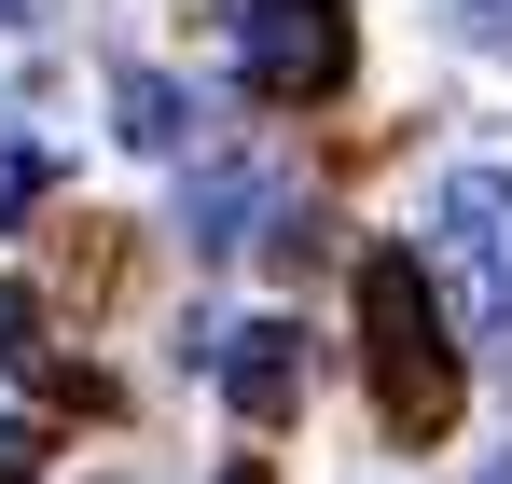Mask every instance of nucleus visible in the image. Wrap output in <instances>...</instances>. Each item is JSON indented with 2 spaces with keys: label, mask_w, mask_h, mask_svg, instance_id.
Masks as SVG:
<instances>
[{
  "label": "nucleus",
  "mask_w": 512,
  "mask_h": 484,
  "mask_svg": "<svg viewBox=\"0 0 512 484\" xmlns=\"http://www.w3.org/2000/svg\"><path fill=\"white\" fill-rule=\"evenodd\" d=\"M222 388H236V415L277 429V415L305 402V332H291V319H250L236 346H222Z\"/></svg>",
  "instance_id": "obj_4"
},
{
  "label": "nucleus",
  "mask_w": 512,
  "mask_h": 484,
  "mask_svg": "<svg viewBox=\"0 0 512 484\" xmlns=\"http://www.w3.org/2000/svg\"><path fill=\"white\" fill-rule=\"evenodd\" d=\"M42 70H56V0H0V97H28Z\"/></svg>",
  "instance_id": "obj_6"
},
{
  "label": "nucleus",
  "mask_w": 512,
  "mask_h": 484,
  "mask_svg": "<svg viewBox=\"0 0 512 484\" xmlns=\"http://www.w3.org/2000/svg\"><path fill=\"white\" fill-rule=\"evenodd\" d=\"M28 346H42V319H28V291L0 277V360H28Z\"/></svg>",
  "instance_id": "obj_9"
},
{
  "label": "nucleus",
  "mask_w": 512,
  "mask_h": 484,
  "mask_svg": "<svg viewBox=\"0 0 512 484\" xmlns=\"http://www.w3.org/2000/svg\"><path fill=\"white\" fill-rule=\"evenodd\" d=\"M485 484H512V457H499V471H485Z\"/></svg>",
  "instance_id": "obj_11"
},
{
  "label": "nucleus",
  "mask_w": 512,
  "mask_h": 484,
  "mask_svg": "<svg viewBox=\"0 0 512 484\" xmlns=\"http://www.w3.org/2000/svg\"><path fill=\"white\" fill-rule=\"evenodd\" d=\"M416 263H429V291H443V319H457V346L499 360L512 346V180L499 166H443L429 180Z\"/></svg>",
  "instance_id": "obj_2"
},
{
  "label": "nucleus",
  "mask_w": 512,
  "mask_h": 484,
  "mask_svg": "<svg viewBox=\"0 0 512 484\" xmlns=\"http://www.w3.org/2000/svg\"><path fill=\"white\" fill-rule=\"evenodd\" d=\"M360 360H374V402L402 443H443L457 429V388H471V346L443 319V291H429L416 249H374L360 263Z\"/></svg>",
  "instance_id": "obj_1"
},
{
  "label": "nucleus",
  "mask_w": 512,
  "mask_h": 484,
  "mask_svg": "<svg viewBox=\"0 0 512 484\" xmlns=\"http://www.w3.org/2000/svg\"><path fill=\"white\" fill-rule=\"evenodd\" d=\"M457 28H471V42H499V56H512V0H457Z\"/></svg>",
  "instance_id": "obj_10"
},
{
  "label": "nucleus",
  "mask_w": 512,
  "mask_h": 484,
  "mask_svg": "<svg viewBox=\"0 0 512 484\" xmlns=\"http://www.w3.org/2000/svg\"><path fill=\"white\" fill-rule=\"evenodd\" d=\"M236 83L250 97H277V111H319V97H346V70H360V14L346 0H236Z\"/></svg>",
  "instance_id": "obj_3"
},
{
  "label": "nucleus",
  "mask_w": 512,
  "mask_h": 484,
  "mask_svg": "<svg viewBox=\"0 0 512 484\" xmlns=\"http://www.w3.org/2000/svg\"><path fill=\"white\" fill-rule=\"evenodd\" d=\"M111 125H125V153H180V139H194V97H180L167 70H125L111 83Z\"/></svg>",
  "instance_id": "obj_5"
},
{
  "label": "nucleus",
  "mask_w": 512,
  "mask_h": 484,
  "mask_svg": "<svg viewBox=\"0 0 512 484\" xmlns=\"http://www.w3.org/2000/svg\"><path fill=\"white\" fill-rule=\"evenodd\" d=\"M42 457H56V443H42L28 415H0V484H42Z\"/></svg>",
  "instance_id": "obj_8"
},
{
  "label": "nucleus",
  "mask_w": 512,
  "mask_h": 484,
  "mask_svg": "<svg viewBox=\"0 0 512 484\" xmlns=\"http://www.w3.org/2000/svg\"><path fill=\"white\" fill-rule=\"evenodd\" d=\"M263 208H277V194H263V180H236V166H222V180H194V222H208V249H236V222H263Z\"/></svg>",
  "instance_id": "obj_7"
}]
</instances>
